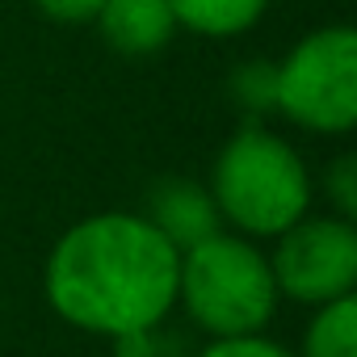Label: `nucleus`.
<instances>
[{
    "instance_id": "obj_1",
    "label": "nucleus",
    "mask_w": 357,
    "mask_h": 357,
    "mask_svg": "<svg viewBox=\"0 0 357 357\" xmlns=\"http://www.w3.org/2000/svg\"><path fill=\"white\" fill-rule=\"evenodd\" d=\"M176 252L143 215H89L47 257V303L84 332L109 340L151 332L176 303Z\"/></svg>"
},
{
    "instance_id": "obj_2",
    "label": "nucleus",
    "mask_w": 357,
    "mask_h": 357,
    "mask_svg": "<svg viewBox=\"0 0 357 357\" xmlns=\"http://www.w3.org/2000/svg\"><path fill=\"white\" fill-rule=\"evenodd\" d=\"M211 198L219 219L244 236H282L311 206V176L298 151L257 126H244L211 168Z\"/></svg>"
},
{
    "instance_id": "obj_3",
    "label": "nucleus",
    "mask_w": 357,
    "mask_h": 357,
    "mask_svg": "<svg viewBox=\"0 0 357 357\" xmlns=\"http://www.w3.org/2000/svg\"><path fill=\"white\" fill-rule=\"evenodd\" d=\"M176 303L215 340L257 336L278 307L269 257L244 236L215 231L176 261Z\"/></svg>"
},
{
    "instance_id": "obj_4",
    "label": "nucleus",
    "mask_w": 357,
    "mask_h": 357,
    "mask_svg": "<svg viewBox=\"0 0 357 357\" xmlns=\"http://www.w3.org/2000/svg\"><path fill=\"white\" fill-rule=\"evenodd\" d=\"M273 109L319 135H344L357 122V38L349 26L311 30L278 63Z\"/></svg>"
},
{
    "instance_id": "obj_5",
    "label": "nucleus",
    "mask_w": 357,
    "mask_h": 357,
    "mask_svg": "<svg viewBox=\"0 0 357 357\" xmlns=\"http://www.w3.org/2000/svg\"><path fill=\"white\" fill-rule=\"evenodd\" d=\"M278 294L324 307L357 286V231L349 219H298L278 236V248L269 257Z\"/></svg>"
},
{
    "instance_id": "obj_6",
    "label": "nucleus",
    "mask_w": 357,
    "mask_h": 357,
    "mask_svg": "<svg viewBox=\"0 0 357 357\" xmlns=\"http://www.w3.org/2000/svg\"><path fill=\"white\" fill-rule=\"evenodd\" d=\"M143 219L176 248V252H185L202 240H211L215 231H223L219 223V206L211 198L206 185L198 181H185V176H164V181L151 185L147 194V211Z\"/></svg>"
},
{
    "instance_id": "obj_7",
    "label": "nucleus",
    "mask_w": 357,
    "mask_h": 357,
    "mask_svg": "<svg viewBox=\"0 0 357 357\" xmlns=\"http://www.w3.org/2000/svg\"><path fill=\"white\" fill-rule=\"evenodd\" d=\"M97 26H101V38L122 55H155L181 30L168 0H105Z\"/></svg>"
},
{
    "instance_id": "obj_8",
    "label": "nucleus",
    "mask_w": 357,
    "mask_h": 357,
    "mask_svg": "<svg viewBox=\"0 0 357 357\" xmlns=\"http://www.w3.org/2000/svg\"><path fill=\"white\" fill-rule=\"evenodd\" d=\"M269 0H168L176 26H185L202 38H231L261 22Z\"/></svg>"
},
{
    "instance_id": "obj_9",
    "label": "nucleus",
    "mask_w": 357,
    "mask_h": 357,
    "mask_svg": "<svg viewBox=\"0 0 357 357\" xmlns=\"http://www.w3.org/2000/svg\"><path fill=\"white\" fill-rule=\"evenodd\" d=\"M303 357H357V298L353 294L315 307V319L303 340Z\"/></svg>"
},
{
    "instance_id": "obj_10",
    "label": "nucleus",
    "mask_w": 357,
    "mask_h": 357,
    "mask_svg": "<svg viewBox=\"0 0 357 357\" xmlns=\"http://www.w3.org/2000/svg\"><path fill=\"white\" fill-rule=\"evenodd\" d=\"M231 93L244 109H273V97H278V63H244L236 76H231Z\"/></svg>"
},
{
    "instance_id": "obj_11",
    "label": "nucleus",
    "mask_w": 357,
    "mask_h": 357,
    "mask_svg": "<svg viewBox=\"0 0 357 357\" xmlns=\"http://www.w3.org/2000/svg\"><path fill=\"white\" fill-rule=\"evenodd\" d=\"M328 194L336 202V219H349L357 215V160L353 155H336L332 168H328Z\"/></svg>"
},
{
    "instance_id": "obj_12",
    "label": "nucleus",
    "mask_w": 357,
    "mask_h": 357,
    "mask_svg": "<svg viewBox=\"0 0 357 357\" xmlns=\"http://www.w3.org/2000/svg\"><path fill=\"white\" fill-rule=\"evenodd\" d=\"M202 357H294V353H286L278 340H265L257 332V336H219L215 344L202 349Z\"/></svg>"
},
{
    "instance_id": "obj_13",
    "label": "nucleus",
    "mask_w": 357,
    "mask_h": 357,
    "mask_svg": "<svg viewBox=\"0 0 357 357\" xmlns=\"http://www.w3.org/2000/svg\"><path fill=\"white\" fill-rule=\"evenodd\" d=\"M38 13L59 22V26H84V22H97L105 0H34Z\"/></svg>"
}]
</instances>
